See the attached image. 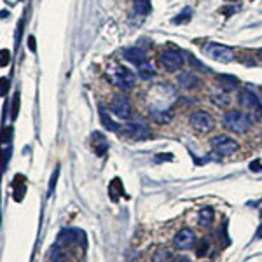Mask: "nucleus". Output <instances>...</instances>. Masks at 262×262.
<instances>
[{"instance_id":"nucleus-11","label":"nucleus","mask_w":262,"mask_h":262,"mask_svg":"<svg viewBox=\"0 0 262 262\" xmlns=\"http://www.w3.org/2000/svg\"><path fill=\"white\" fill-rule=\"evenodd\" d=\"M124 59H128L129 63H133V65L140 67L142 63L147 61V52H145V49H142V47H138V46L128 47V49L124 51Z\"/></svg>"},{"instance_id":"nucleus-23","label":"nucleus","mask_w":262,"mask_h":262,"mask_svg":"<svg viewBox=\"0 0 262 262\" xmlns=\"http://www.w3.org/2000/svg\"><path fill=\"white\" fill-rule=\"evenodd\" d=\"M189 63H190V67H192V70H200V72H205V74L210 72L208 67H205L203 63H201L200 59L194 58V56H189Z\"/></svg>"},{"instance_id":"nucleus-13","label":"nucleus","mask_w":262,"mask_h":262,"mask_svg":"<svg viewBox=\"0 0 262 262\" xmlns=\"http://www.w3.org/2000/svg\"><path fill=\"white\" fill-rule=\"evenodd\" d=\"M210 100H212V103L215 105V107H219V108H227L231 105V96H229V93L226 91V89H215V91L210 95Z\"/></svg>"},{"instance_id":"nucleus-9","label":"nucleus","mask_w":262,"mask_h":262,"mask_svg":"<svg viewBox=\"0 0 262 262\" xmlns=\"http://www.w3.org/2000/svg\"><path fill=\"white\" fill-rule=\"evenodd\" d=\"M238 102L243 108H245V110H248V112L259 110V108L262 107L260 98H257V96L253 95L252 91H248V89H241V91L238 93Z\"/></svg>"},{"instance_id":"nucleus-34","label":"nucleus","mask_w":262,"mask_h":262,"mask_svg":"<svg viewBox=\"0 0 262 262\" xmlns=\"http://www.w3.org/2000/svg\"><path fill=\"white\" fill-rule=\"evenodd\" d=\"M259 59H260V61H262V51L259 52Z\"/></svg>"},{"instance_id":"nucleus-2","label":"nucleus","mask_w":262,"mask_h":262,"mask_svg":"<svg viewBox=\"0 0 262 262\" xmlns=\"http://www.w3.org/2000/svg\"><path fill=\"white\" fill-rule=\"evenodd\" d=\"M203 54L210 59H215L219 63H231L234 61L236 54L231 47L224 46V44H217V42H207L203 46Z\"/></svg>"},{"instance_id":"nucleus-26","label":"nucleus","mask_w":262,"mask_h":262,"mask_svg":"<svg viewBox=\"0 0 262 262\" xmlns=\"http://www.w3.org/2000/svg\"><path fill=\"white\" fill-rule=\"evenodd\" d=\"M9 89V81L7 79H0V96H4Z\"/></svg>"},{"instance_id":"nucleus-1","label":"nucleus","mask_w":262,"mask_h":262,"mask_svg":"<svg viewBox=\"0 0 262 262\" xmlns=\"http://www.w3.org/2000/svg\"><path fill=\"white\" fill-rule=\"evenodd\" d=\"M224 128L229 129L231 133H236V135H243L250 129L252 126V119L246 112L243 110H229L224 114Z\"/></svg>"},{"instance_id":"nucleus-22","label":"nucleus","mask_w":262,"mask_h":262,"mask_svg":"<svg viewBox=\"0 0 262 262\" xmlns=\"http://www.w3.org/2000/svg\"><path fill=\"white\" fill-rule=\"evenodd\" d=\"M190 16H192V9L185 7V9H183L182 13H180V16L173 18V23H175V25H177V23H185V21L190 20Z\"/></svg>"},{"instance_id":"nucleus-25","label":"nucleus","mask_w":262,"mask_h":262,"mask_svg":"<svg viewBox=\"0 0 262 262\" xmlns=\"http://www.w3.org/2000/svg\"><path fill=\"white\" fill-rule=\"evenodd\" d=\"M11 61V52L7 49H2L0 51V67H7Z\"/></svg>"},{"instance_id":"nucleus-16","label":"nucleus","mask_w":262,"mask_h":262,"mask_svg":"<svg viewBox=\"0 0 262 262\" xmlns=\"http://www.w3.org/2000/svg\"><path fill=\"white\" fill-rule=\"evenodd\" d=\"M217 79H219L220 88L226 89V91H233V89H236L239 86V81L233 76H226V74H222V76H219Z\"/></svg>"},{"instance_id":"nucleus-32","label":"nucleus","mask_w":262,"mask_h":262,"mask_svg":"<svg viewBox=\"0 0 262 262\" xmlns=\"http://www.w3.org/2000/svg\"><path fill=\"white\" fill-rule=\"evenodd\" d=\"M259 170H260V163H259V161L252 163V171H259Z\"/></svg>"},{"instance_id":"nucleus-7","label":"nucleus","mask_w":262,"mask_h":262,"mask_svg":"<svg viewBox=\"0 0 262 262\" xmlns=\"http://www.w3.org/2000/svg\"><path fill=\"white\" fill-rule=\"evenodd\" d=\"M159 63L166 72H178V70L183 67V63H185V59H183L180 51L170 49V51H164L163 54H161Z\"/></svg>"},{"instance_id":"nucleus-6","label":"nucleus","mask_w":262,"mask_h":262,"mask_svg":"<svg viewBox=\"0 0 262 262\" xmlns=\"http://www.w3.org/2000/svg\"><path fill=\"white\" fill-rule=\"evenodd\" d=\"M189 124L192 126V129H196L198 133H208L215 128V121L213 117L205 110H196L190 114Z\"/></svg>"},{"instance_id":"nucleus-33","label":"nucleus","mask_w":262,"mask_h":262,"mask_svg":"<svg viewBox=\"0 0 262 262\" xmlns=\"http://www.w3.org/2000/svg\"><path fill=\"white\" fill-rule=\"evenodd\" d=\"M260 236H262V226L259 227V231H257V236H255V238H260Z\"/></svg>"},{"instance_id":"nucleus-5","label":"nucleus","mask_w":262,"mask_h":262,"mask_svg":"<svg viewBox=\"0 0 262 262\" xmlns=\"http://www.w3.org/2000/svg\"><path fill=\"white\" fill-rule=\"evenodd\" d=\"M112 82L122 91H129L137 82V76L126 67H115V70L112 72Z\"/></svg>"},{"instance_id":"nucleus-19","label":"nucleus","mask_w":262,"mask_h":262,"mask_svg":"<svg viewBox=\"0 0 262 262\" xmlns=\"http://www.w3.org/2000/svg\"><path fill=\"white\" fill-rule=\"evenodd\" d=\"M100 119H102V122H103L105 128L110 129V131H115V133H117L119 126L115 124L114 121H112V117H110V115H108V112L105 110V108H102V110H100Z\"/></svg>"},{"instance_id":"nucleus-27","label":"nucleus","mask_w":262,"mask_h":262,"mask_svg":"<svg viewBox=\"0 0 262 262\" xmlns=\"http://www.w3.org/2000/svg\"><path fill=\"white\" fill-rule=\"evenodd\" d=\"M58 175H59V170H54V175H52V178H51V185H49V196L52 194V190H54V185H56V178H58Z\"/></svg>"},{"instance_id":"nucleus-20","label":"nucleus","mask_w":262,"mask_h":262,"mask_svg":"<svg viewBox=\"0 0 262 262\" xmlns=\"http://www.w3.org/2000/svg\"><path fill=\"white\" fill-rule=\"evenodd\" d=\"M108 192H110V196H112V200H117L119 196H122V183L119 178H115V180H112L110 183V187H108Z\"/></svg>"},{"instance_id":"nucleus-3","label":"nucleus","mask_w":262,"mask_h":262,"mask_svg":"<svg viewBox=\"0 0 262 262\" xmlns=\"http://www.w3.org/2000/svg\"><path fill=\"white\" fill-rule=\"evenodd\" d=\"M210 145H212L213 152H215V154H220V156H233L239 147L238 142L229 137H226V135L213 137L212 140H210Z\"/></svg>"},{"instance_id":"nucleus-24","label":"nucleus","mask_w":262,"mask_h":262,"mask_svg":"<svg viewBox=\"0 0 262 262\" xmlns=\"http://www.w3.org/2000/svg\"><path fill=\"white\" fill-rule=\"evenodd\" d=\"M20 180H18V177H16V182H14V196H16V200L20 201L21 198H23V194H25V190H26V187H25V183H18Z\"/></svg>"},{"instance_id":"nucleus-15","label":"nucleus","mask_w":262,"mask_h":262,"mask_svg":"<svg viewBox=\"0 0 262 262\" xmlns=\"http://www.w3.org/2000/svg\"><path fill=\"white\" fill-rule=\"evenodd\" d=\"M133 11L138 16H147L152 11L151 0H133Z\"/></svg>"},{"instance_id":"nucleus-18","label":"nucleus","mask_w":262,"mask_h":262,"mask_svg":"<svg viewBox=\"0 0 262 262\" xmlns=\"http://www.w3.org/2000/svg\"><path fill=\"white\" fill-rule=\"evenodd\" d=\"M213 219H215V213H213L212 208H203L200 212V215H198V222H200V226H210V224L213 222Z\"/></svg>"},{"instance_id":"nucleus-14","label":"nucleus","mask_w":262,"mask_h":262,"mask_svg":"<svg viewBox=\"0 0 262 262\" xmlns=\"http://www.w3.org/2000/svg\"><path fill=\"white\" fill-rule=\"evenodd\" d=\"M91 144H93V149H95V152L98 156H103L108 149V142L105 140V137L102 133H98V131H95V133L91 135Z\"/></svg>"},{"instance_id":"nucleus-35","label":"nucleus","mask_w":262,"mask_h":262,"mask_svg":"<svg viewBox=\"0 0 262 262\" xmlns=\"http://www.w3.org/2000/svg\"><path fill=\"white\" fill-rule=\"evenodd\" d=\"M260 138H262V135H260Z\"/></svg>"},{"instance_id":"nucleus-31","label":"nucleus","mask_w":262,"mask_h":262,"mask_svg":"<svg viewBox=\"0 0 262 262\" xmlns=\"http://www.w3.org/2000/svg\"><path fill=\"white\" fill-rule=\"evenodd\" d=\"M28 46H30V49L32 51H35V39H33V37H30L28 39Z\"/></svg>"},{"instance_id":"nucleus-29","label":"nucleus","mask_w":262,"mask_h":262,"mask_svg":"<svg viewBox=\"0 0 262 262\" xmlns=\"http://www.w3.org/2000/svg\"><path fill=\"white\" fill-rule=\"evenodd\" d=\"M205 245H208L207 239H203V241H201V245L198 246V255H205Z\"/></svg>"},{"instance_id":"nucleus-12","label":"nucleus","mask_w":262,"mask_h":262,"mask_svg":"<svg viewBox=\"0 0 262 262\" xmlns=\"http://www.w3.org/2000/svg\"><path fill=\"white\" fill-rule=\"evenodd\" d=\"M177 84L183 89H194L200 86V77L194 72H180L177 77Z\"/></svg>"},{"instance_id":"nucleus-8","label":"nucleus","mask_w":262,"mask_h":262,"mask_svg":"<svg viewBox=\"0 0 262 262\" xmlns=\"http://www.w3.org/2000/svg\"><path fill=\"white\" fill-rule=\"evenodd\" d=\"M110 110L114 112L117 117L129 119L131 117V103L124 95H115L110 102Z\"/></svg>"},{"instance_id":"nucleus-4","label":"nucleus","mask_w":262,"mask_h":262,"mask_svg":"<svg viewBox=\"0 0 262 262\" xmlns=\"http://www.w3.org/2000/svg\"><path fill=\"white\" fill-rule=\"evenodd\" d=\"M117 133L124 138H129V140H145V138L151 137V128L142 122H129V124H124L122 128L117 129Z\"/></svg>"},{"instance_id":"nucleus-17","label":"nucleus","mask_w":262,"mask_h":262,"mask_svg":"<svg viewBox=\"0 0 262 262\" xmlns=\"http://www.w3.org/2000/svg\"><path fill=\"white\" fill-rule=\"evenodd\" d=\"M138 77L144 79V81H151V79L156 77V69L154 65H151V63H142L140 67H138Z\"/></svg>"},{"instance_id":"nucleus-21","label":"nucleus","mask_w":262,"mask_h":262,"mask_svg":"<svg viewBox=\"0 0 262 262\" xmlns=\"http://www.w3.org/2000/svg\"><path fill=\"white\" fill-rule=\"evenodd\" d=\"M152 262H171V253L166 248H159L152 255Z\"/></svg>"},{"instance_id":"nucleus-28","label":"nucleus","mask_w":262,"mask_h":262,"mask_svg":"<svg viewBox=\"0 0 262 262\" xmlns=\"http://www.w3.org/2000/svg\"><path fill=\"white\" fill-rule=\"evenodd\" d=\"M18 105H20V96H14V107H13V117L18 115Z\"/></svg>"},{"instance_id":"nucleus-30","label":"nucleus","mask_w":262,"mask_h":262,"mask_svg":"<svg viewBox=\"0 0 262 262\" xmlns=\"http://www.w3.org/2000/svg\"><path fill=\"white\" fill-rule=\"evenodd\" d=\"M173 262H192V260H190L189 257H185V255H178Z\"/></svg>"},{"instance_id":"nucleus-10","label":"nucleus","mask_w":262,"mask_h":262,"mask_svg":"<svg viewBox=\"0 0 262 262\" xmlns=\"http://www.w3.org/2000/svg\"><path fill=\"white\" fill-rule=\"evenodd\" d=\"M173 243H175V246H177V248L187 250V248H190L194 243H196V234H194L192 229H187V227H185V229H180L177 234H175Z\"/></svg>"}]
</instances>
